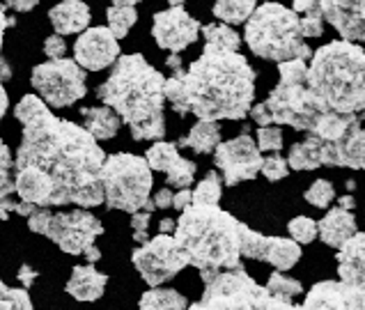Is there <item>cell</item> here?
Returning a JSON list of instances; mask_svg holds the SVG:
<instances>
[{"label":"cell","mask_w":365,"mask_h":310,"mask_svg":"<svg viewBox=\"0 0 365 310\" xmlns=\"http://www.w3.org/2000/svg\"><path fill=\"white\" fill-rule=\"evenodd\" d=\"M14 115L24 127L14 157V191L19 200L39 210L103 205L99 170L106 154L90 133L60 120L37 95H26Z\"/></svg>","instance_id":"6da1fadb"},{"label":"cell","mask_w":365,"mask_h":310,"mask_svg":"<svg viewBox=\"0 0 365 310\" xmlns=\"http://www.w3.org/2000/svg\"><path fill=\"white\" fill-rule=\"evenodd\" d=\"M163 95L182 118L191 113L207 122L244 120L255 99V71L237 51L205 44L189 69H173Z\"/></svg>","instance_id":"7a4b0ae2"},{"label":"cell","mask_w":365,"mask_h":310,"mask_svg":"<svg viewBox=\"0 0 365 310\" xmlns=\"http://www.w3.org/2000/svg\"><path fill=\"white\" fill-rule=\"evenodd\" d=\"M306 69L304 60L278 62V86L271 90L267 101L250 106V118L259 127H292L322 143H338L363 127V115H338L312 95L306 83Z\"/></svg>","instance_id":"3957f363"},{"label":"cell","mask_w":365,"mask_h":310,"mask_svg":"<svg viewBox=\"0 0 365 310\" xmlns=\"http://www.w3.org/2000/svg\"><path fill=\"white\" fill-rule=\"evenodd\" d=\"M163 74L140 53L120 56L110 76L97 88V97L122 122L129 124L133 140H161L165 136Z\"/></svg>","instance_id":"277c9868"},{"label":"cell","mask_w":365,"mask_h":310,"mask_svg":"<svg viewBox=\"0 0 365 310\" xmlns=\"http://www.w3.org/2000/svg\"><path fill=\"white\" fill-rule=\"evenodd\" d=\"M246 223L218 205H189L175 221V242L189 264L200 272L239 269L242 264V234Z\"/></svg>","instance_id":"5b68a950"},{"label":"cell","mask_w":365,"mask_h":310,"mask_svg":"<svg viewBox=\"0 0 365 310\" xmlns=\"http://www.w3.org/2000/svg\"><path fill=\"white\" fill-rule=\"evenodd\" d=\"M308 88L338 115H363L365 108V53L345 39L312 51L306 69Z\"/></svg>","instance_id":"8992f818"},{"label":"cell","mask_w":365,"mask_h":310,"mask_svg":"<svg viewBox=\"0 0 365 310\" xmlns=\"http://www.w3.org/2000/svg\"><path fill=\"white\" fill-rule=\"evenodd\" d=\"M244 39L262 60H310L312 48L301 37L299 16L280 3H262L246 21Z\"/></svg>","instance_id":"52a82bcc"},{"label":"cell","mask_w":365,"mask_h":310,"mask_svg":"<svg viewBox=\"0 0 365 310\" xmlns=\"http://www.w3.org/2000/svg\"><path fill=\"white\" fill-rule=\"evenodd\" d=\"M99 184L103 193V205L108 210L135 214L150 200L154 177L143 157L120 152L103 159L99 170Z\"/></svg>","instance_id":"ba28073f"},{"label":"cell","mask_w":365,"mask_h":310,"mask_svg":"<svg viewBox=\"0 0 365 310\" xmlns=\"http://www.w3.org/2000/svg\"><path fill=\"white\" fill-rule=\"evenodd\" d=\"M28 227L37 234H46L60 251L69 255H83V251L95 246L97 237L103 234V225L88 210H71L53 214L51 210H37L28 216Z\"/></svg>","instance_id":"9c48e42d"},{"label":"cell","mask_w":365,"mask_h":310,"mask_svg":"<svg viewBox=\"0 0 365 310\" xmlns=\"http://www.w3.org/2000/svg\"><path fill=\"white\" fill-rule=\"evenodd\" d=\"M205 292L200 304L207 310H257L267 289L246 274L244 267L200 272Z\"/></svg>","instance_id":"30bf717a"},{"label":"cell","mask_w":365,"mask_h":310,"mask_svg":"<svg viewBox=\"0 0 365 310\" xmlns=\"http://www.w3.org/2000/svg\"><path fill=\"white\" fill-rule=\"evenodd\" d=\"M86 69H81L74 60L60 58V60H48L41 62L30 74V83L39 92V97L44 103L53 108H67L74 106L88 95L86 86Z\"/></svg>","instance_id":"8fae6325"},{"label":"cell","mask_w":365,"mask_h":310,"mask_svg":"<svg viewBox=\"0 0 365 310\" xmlns=\"http://www.w3.org/2000/svg\"><path fill=\"white\" fill-rule=\"evenodd\" d=\"M131 262L150 287H161L184 267H189V260L173 234H156L154 239L140 244L133 251Z\"/></svg>","instance_id":"7c38bea8"},{"label":"cell","mask_w":365,"mask_h":310,"mask_svg":"<svg viewBox=\"0 0 365 310\" xmlns=\"http://www.w3.org/2000/svg\"><path fill=\"white\" fill-rule=\"evenodd\" d=\"M214 163L223 172L225 186H237L257 177L259 168H262V152L257 150L248 127H244L237 138L218 143V148L214 150Z\"/></svg>","instance_id":"4fadbf2b"},{"label":"cell","mask_w":365,"mask_h":310,"mask_svg":"<svg viewBox=\"0 0 365 310\" xmlns=\"http://www.w3.org/2000/svg\"><path fill=\"white\" fill-rule=\"evenodd\" d=\"M197 35H200V24L184 7H168L154 14L152 37L163 51H170L175 56L182 53L184 48L195 44Z\"/></svg>","instance_id":"5bb4252c"},{"label":"cell","mask_w":365,"mask_h":310,"mask_svg":"<svg viewBox=\"0 0 365 310\" xmlns=\"http://www.w3.org/2000/svg\"><path fill=\"white\" fill-rule=\"evenodd\" d=\"M242 257L262 260L276 267L278 272H287L301 260V246L283 237H264L246 225L242 234Z\"/></svg>","instance_id":"9a60e30c"},{"label":"cell","mask_w":365,"mask_h":310,"mask_svg":"<svg viewBox=\"0 0 365 310\" xmlns=\"http://www.w3.org/2000/svg\"><path fill=\"white\" fill-rule=\"evenodd\" d=\"M120 58V41L113 37L108 28L83 30L74 44V62L86 71H101L115 65Z\"/></svg>","instance_id":"2e32d148"},{"label":"cell","mask_w":365,"mask_h":310,"mask_svg":"<svg viewBox=\"0 0 365 310\" xmlns=\"http://www.w3.org/2000/svg\"><path fill=\"white\" fill-rule=\"evenodd\" d=\"M322 19L329 21L345 41L365 39V0H315Z\"/></svg>","instance_id":"e0dca14e"},{"label":"cell","mask_w":365,"mask_h":310,"mask_svg":"<svg viewBox=\"0 0 365 310\" xmlns=\"http://www.w3.org/2000/svg\"><path fill=\"white\" fill-rule=\"evenodd\" d=\"M365 292V287L347 285L342 281H322L310 287L304 310H347L354 296Z\"/></svg>","instance_id":"ac0fdd59"},{"label":"cell","mask_w":365,"mask_h":310,"mask_svg":"<svg viewBox=\"0 0 365 310\" xmlns=\"http://www.w3.org/2000/svg\"><path fill=\"white\" fill-rule=\"evenodd\" d=\"M338 276L342 283L359 285L365 283V234L356 232L338 248Z\"/></svg>","instance_id":"d6986e66"},{"label":"cell","mask_w":365,"mask_h":310,"mask_svg":"<svg viewBox=\"0 0 365 310\" xmlns=\"http://www.w3.org/2000/svg\"><path fill=\"white\" fill-rule=\"evenodd\" d=\"M48 19L56 35H76L90 26V7L83 0H62L56 7H51Z\"/></svg>","instance_id":"ffe728a7"},{"label":"cell","mask_w":365,"mask_h":310,"mask_svg":"<svg viewBox=\"0 0 365 310\" xmlns=\"http://www.w3.org/2000/svg\"><path fill=\"white\" fill-rule=\"evenodd\" d=\"M106 285H108V276L97 272L95 264H86L71 269V276L65 289L76 301H97L106 292Z\"/></svg>","instance_id":"44dd1931"},{"label":"cell","mask_w":365,"mask_h":310,"mask_svg":"<svg viewBox=\"0 0 365 310\" xmlns=\"http://www.w3.org/2000/svg\"><path fill=\"white\" fill-rule=\"evenodd\" d=\"M356 230V216L354 212L340 210V207H333L327 212V216L317 223V234L319 239L331 248H340L349 237H354Z\"/></svg>","instance_id":"7402d4cb"},{"label":"cell","mask_w":365,"mask_h":310,"mask_svg":"<svg viewBox=\"0 0 365 310\" xmlns=\"http://www.w3.org/2000/svg\"><path fill=\"white\" fill-rule=\"evenodd\" d=\"M83 115V129L95 140H110L118 136V131L122 127V120L118 118L115 110H110L108 106H90L81 110Z\"/></svg>","instance_id":"603a6c76"},{"label":"cell","mask_w":365,"mask_h":310,"mask_svg":"<svg viewBox=\"0 0 365 310\" xmlns=\"http://www.w3.org/2000/svg\"><path fill=\"white\" fill-rule=\"evenodd\" d=\"M14 191V159L7 143L0 138V219H7L16 207Z\"/></svg>","instance_id":"cb8c5ba5"},{"label":"cell","mask_w":365,"mask_h":310,"mask_svg":"<svg viewBox=\"0 0 365 310\" xmlns=\"http://www.w3.org/2000/svg\"><path fill=\"white\" fill-rule=\"evenodd\" d=\"M218 143H221V127H218V122L197 120L191 127L189 136L175 145L177 148L180 145H189L195 154H212L218 148Z\"/></svg>","instance_id":"d4e9b609"},{"label":"cell","mask_w":365,"mask_h":310,"mask_svg":"<svg viewBox=\"0 0 365 310\" xmlns=\"http://www.w3.org/2000/svg\"><path fill=\"white\" fill-rule=\"evenodd\" d=\"M189 301L173 287H152L140 296L138 310H186Z\"/></svg>","instance_id":"484cf974"},{"label":"cell","mask_w":365,"mask_h":310,"mask_svg":"<svg viewBox=\"0 0 365 310\" xmlns=\"http://www.w3.org/2000/svg\"><path fill=\"white\" fill-rule=\"evenodd\" d=\"M287 168H294V170H315L322 168L319 163V140L308 136L304 143H294L289 148L287 154Z\"/></svg>","instance_id":"4316f807"},{"label":"cell","mask_w":365,"mask_h":310,"mask_svg":"<svg viewBox=\"0 0 365 310\" xmlns=\"http://www.w3.org/2000/svg\"><path fill=\"white\" fill-rule=\"evenodd\" d=\"M257 0H216L214 16L221 19L225 26H237L248 21V16L255 12Z\"/></svg>","instance_id":"83f0119b"},{"label":"cell","mask_w":365,"mask_h":310,"mask_svg":"<svg viewBox=\"0 0 365 310\" xmlns=\"http://www.w3.org/2000/svg\"><path fill=\"white\" fill-rule=\"evenodd\" d=\"M180 159V152H177V145L175 143H163V140H156L152 148L145 154V163L150 165V170H159V172H168L170 165Z\"/></svg>","instance_id":"f1b7e54d"},{"label":"cell","mask_w":365,"mask_h":310,"mask_svg":"<svg viewBox=\"0 0 365 310\" xmlns=\"http://www.w3.org/2000/svg\"><path fill=\"white\" fill-rule=\"evenodd\" d=\"M106 19H108V30L113 33V37L122 39V37H127L129 30L135 26V21H138V12H135V7L110 5L108 12H106Z\"/></svg>","instance_id":"f546056e"},{"label":"cell","mask_w":365,"mask_h":310,"mask_svg":"<svg viewBox=\"0 0 365 310\" xmlns=\"http://www.w3.org/2000/svg\"><path fill=\"white\" fill-rule=\"evenodd\" d=\"M223 193V182L218 177L216 170H210L205 175V180L191 191V205H218Z\"/></svg>","instance_id":"4dcf8cb0"},{"label":"cell","mask_w":365,"mask_h":310,"mask_svg":"<svg viewBox=\"0 0 365 310\" xmlns=\"http://www.w3.org/2000/svg\"><path fill=\"white\" fill-rule=\"evenodd\" d=\"M264 289L271 296H276V299H280V301H287V304H292V299H294V296L304 294V285H301L297 278H289V276L280 274V272L269 276V283H267Z\"/></svg>","instance_id":"1f68e13d"},{"label":"cell","mask_w":365,"mask_h":310,"mask_svg":"<svg viewBox=\"0 0 365 310\" xmlns=\"http://www.w3.org/2000/svg\"><path fill=\"white\" fill-rule=\"evenodd\" d=\"M202 35H205V44H216L221 48L227 51H237L239 53V46H242V37H239L230 26L225 24H210L200 28Z\"/></svg>","instance_id":"d6a6232c"},{"label":"cell","mask_w":365,"mask_h":310,"mask_svg":"<svg viewBox=\"0 0 365 310\" xmlns=\"http://www.w3.org/2000/svg\"><path fill=\"white\" fill-rule=\"evenodd\" d=\"M195 172H197V165L189 159L180 157L168 168V172H165V184H168V189H191Z\"/></svg>","instance_id":"836d02e7"},{"label":"cell","mask_w":365,"mask_h":310,"mask_svg":"<svg viewBox=\"0 0 365 310\" xmlns=\"http://www.w3.org/2000/svg\"><path fill=\"white\" fill-rule=\"evenodd\" d=\"M0 310H33V301L28 296V289L9 287L0 281Z\"/></svg>","instance_id":"e575fe53"},{"label":"cell","mask_w":365,"mask_h":310,"mask_svg":"<svg viewBox=\"0 0 365 310\" xmlns=\"http://www.w3.org/2000/svg\"><path fill=\"white\" fill-rule=\"evenodd\" d=\"M287 230L292 242H297L299 246L317 239V221L310 219V216H297V219H292L287 223Z\"/></svg>","instance_id":"d590c367"},{"label":"cell","mask_w":365,"mask_h":310,"mask_svg":"<svg viewBox=\"0 0 365 310\" xmlns=\"http://www.w3.org/2000/svg\"><path fill=\"white\" fill-rule=\"evenodd\" d=\"M304 198L312 207H317V210H327L333 202V198H336V189H333V184L329 180H317L310 184V189L306 191Z\"/></svg>","instance_id":"8d00e7d4"},{"label":"cell","mask_w":365,"mask_h":310,"mask_svg":"<svg viewBox=\"0 0 365 310\" xmlns=\"http://www.w3.org/2000/svg\"><path fill=\"white\" fill-rule=\"evenodd\" d=\"M255 145H257L259 152H278L280 148H283V129L276 127V124L259 127Z\"/></svg>","instance_id":"74e56055"},{"label":"cell","mask_w":365,"mask_h":310,"mask_svg":"<svg viewBox=\"0 0 365 310\" xmlns=\"http://www.w3.org/2000/svg\"><path fill=\"white\" fill-rule=\"evenodd\" d=\"M262 175L269 180V182H278V180H285L289 175V168H287V161L280 157V154H274V157H267L262 159Z\"/></svg>","instance_id":"f35d334b"},{"label":"cell","mask_w":365,"mask_h":310,"mask_svg":"<svg viewBox=\"0 0 365 310\" xmlns=\"http://www.w3.org/2000/svg\"><path fill=\"white\" fill-rule=\"evenodd\" d=\"M148 225H150V214L148 212H135L131 214V230H133V242L145 244L148 237Z\"/></svg>","instance_id":"ab89813d"},{"label":"cell","mask_w":365,"mask_h":310,"mask_svg":"<svg viewBox=\"0 0 365 310\" xmlns=\"http://www.w3.org/2000/svg\"><path fill=\"white\" fill-rule=\"evenodd\" d=\"M67 53V44H65V39H62L60 35H51L46 37L44 41V56L48 60H60V58H65Z\"/></svg>","instance_id":"60d3db41"},{"label":"cell","mask_w":365,"mask_h":310,"mask_svg":"<svg viewBox=\"0 0 365 310\" xmlns=\"http://www.w3.org/2000/svg\"><path fill=\"white\" fill-rule=\"evenodd\" d=\"M257 310H304V306H294V304H287V301H280V299L271 296L269 292L264 294L262 304H259Z\"/></svg>","instance_id":"b9f144b4"},{"label":"cell","mask_w":365,"mask_h":310,"mask_svg":"<svg viewBox=\"0 0 365 310\" xmlns=\"http://www.w3.org/2000/svg\"><path fill=\"white\" fill-rule=\"evenodd\" d=\"M152 202L156 210H168V207H173V189H168V186H165V189H159L154 193Z\"/></svg>","instance_id":"7bdbcfd3"},{"label":"cell","mask_w":365,"mask_h":310,"mask_svg":"<svg viewBox=\"0 0 365 310\" xmlns=\"http://www.w3.org/2000/svg\"><path fill=\"white\" fill-rule=\"evenodd\" d=\"M39 0H3V7L14 9V12H30L37 7Z\"/></svg>","instance_id":"ee69618b"},{"label":"cell","mask_w":365,"mask_h":310,"mask_svg":"<svg viewBox=\"0 0 365 310\" xmlns=\"http://www.w3.org/2000/svg\"><path fill=\"white\" fill-rule=\"evenodd\" d=\"M189 205H191V189H180L177 193H173V207H175V210L184 212Z\"/></svg>","instance_id":"f6af8a7d"},{"label":"cell","mask_w":365,"mask_h":310,"mask_svg":"<svg viewBox=\"0 0 365 310\" xmlns=\"http://www.w3.org/2000/svg\"><path fill=\"white\" fill-rule=\"evenodd\" d=\"M35 278H37V272L30 264H24V267L19 269V281L24 283V289H28L30 285H33Z\"/></svg>","instance_id":"bcb514c9"},{"label":"cell","mask_w":365,"mask_h":310,"mask_svg":"<svg viewBox=\"0 0 365 310\" xmlns=\"http://www.w3.org/2000/svg\"><path fill=\"white\" fill-rule=\"evenodd\" d=\"M37 210H39V207L30 205V202H24V200H19V202H16V207H14V212H16V214H21V216H26V219H28V216H33Z\"/></svg>","instance_id":"7dc6e473"},{"label":"cell","mask_w":365,"mask_h":310,"mask_svg":"<svg viewBox=\"0 0 365 310\" xmlns=\"http://www.w3.org/2000/svg\"><path fill=\"white\" fill-rule=\"evenodd\" d=\"M83 255H86V260H88L90 264H95V262H99V260H101V251H99L97 246L86 248V251H83Z\"/></svg>","instance_id":"c3c4849f"},{"label":"cell","mask_w":365,"mask_h":310,"mask_svg":"<svg viewBox=\"0 0 365 310\" xmlns=\"http://www.w3.org/2000/svg\"><path fill=\"white\" fill-rule=\"evenodd\" d=\"M5 28H7V16H5V7L0 5V53H3V41H5ZM3 58V56H0Z\"/></svg>","instance_id":"681fc988"},{"label":"cell","mask_w":365,"mask_h":310,"mask_svg":"<svg viewBox=\"0 0 365 310\" xmlns=\"http://www.w3.org/2000/svg\"><path fill=\"white\" fill-rule=\"evenodd\" d=\"M7 106H9V97H7V92H5V86L0 83V122H3V118H5Z\"/></svg>","instance_id":"f907efd6"},{"label":"cell","mask_w":365,"mask_h":310,"mask_svg":"<svg viewBox=\"0 0 365 310\" xmlns=\"http://www.w3.org/2000/svg\"><path fill=\"white\" fill-rule=\"evenodd\" d=\"M338 207H340V210L354 212V207H356V202H354L351 195H342V198H338Z\"/></svg>","instance_id":"816d5d0a"},{"label":"cell","mask_w":365,"mask_h":310,"mask_svg":"<svg viewBox=\"0 0 365 310\" xmlns=\"http://www.w3.org/2000/svg\"><path fill=\"white\" fill-rule=\"evenodd\" d=\"M347 310H365V292L359 294V296H354L351 304L347 306Z\"/></svg>","instance_id":"f5cc1de1"},{"label":"cell","mask_w":365,"mask_h":310,"mask_svg":"<svg viewBox=\"0 0 365 310\" xmlns=\"http://www.w3.org/2000/svg\"><path fill=\"white\" fill-rule=\"evenodd\" d=\"M159 234H170L173 230H175V221L173 219H163L161 223H159Z\"/></svg>","instance_id":"db71d44e"},{"label":"cell","mask_w":365,"mask_h":310,"mask_svg":"<svg viewBox=\"0 0 365 310\" xmlns=\"http://www.w3.org/2000/svg\"><path fill=\"white\" fill-rule=\"evenodd\" d=\"M165 65H168L170 69H177V67H182V58L173 53V56H170L168 60H165Z\"/></svg>","instance_id":"11a10c76"},{"label":"cell","mask_w":365,"mask_h":310,"mask_svg":"<svg viewBox=\"0 0 365 310\" xmlns=\"http://www.w3.org/2000/svg\"><path fill=\"white\" fill-rule=\"evenodd\" d=\"M140 0H113V5H120V7H135Z\"/></svg>","instance_id":"9f6ffc18"},{"label":"cell","mask_w":365,"mask_h":310,"mask_svg":"<svg viewBox=\"0 0 365 310\" xmlns=\"http://www.w3.org/2000/svg\"><path fill=\"white\" fill-rule=\"evenodd\" d=\"M186 310H207L200 301H197V304H193V306H189V308H186Z\"/></svg>","instance_id":"6f0895ef"},{"label":"cell","mask_w":365,"mask_h":310,"mask_svg":"<svg viewBox=\"0 0 365 310\" xmlns=\"http://www.w3.org/2000/svg\"><path fill=\"white\" fill-rule=\"evenodd\" d=\"M168 5H170V7H182V5H184V0H168Z\"/></svg>","instance_id":"680465c9"},{"label":"cell","mask_w":365,"mask_h":310,"mask_svg":"<svg viewBox=\"0 0 365 310\" xmlns=\"http://www.w3.org/2000/svg\"><path fill=\"white\" fill-rule=\"evenodd\" d=\"M347 189H349V191H354V189H356V182H354V180H349V182H347Z\"/></svg>","instance_id":"91938a15"}]
</instances>
